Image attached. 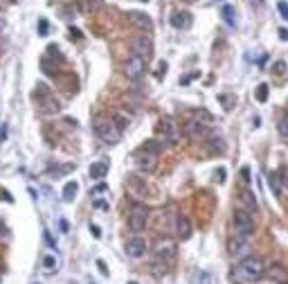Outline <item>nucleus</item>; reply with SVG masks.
Here are the masks:
<instances>
[{
	"label": "nucleus",
	"instance_id": "26",
	"mask_svg": "<svg viewBox=\"0 0 288 284\" xmlns=\"http://www.w3.org/2000/svg\"><path fill=\"white\" fill-rule=\"evenodd\" d=\"M48 57H52V59L63 61V57H61V52H59V48H57V45H50V48H48Z\"/></svg>",
	"mask_w": 288,
	"mask_h": 284
},
{
	"label": "nucleus",
	"instance_id": "31",
	"mask_svg": "<svg viewBox=\"0 0 288 284\" xmlns=\"http://www.w3.org/2000/svg\"><path fill=\"white\" fill-rule=\"evenodd\" d=\"M284 70H286V64H284V61H277V64H275V72L284 74Z\"/></svg>",
	"mask_w": 288,
	"mask_h": 284
},
{
	"label": "nucleus",
	"instance_id": "27",
	"mask_svg": "<svg viewBox=\"0 0 288 284\" xmlns=\"http://www.w3.org/2000/svg\"><path fill=\"white\" fill-rule=\"evenodd\" d=\"M279 136L288 140V118H284L282 122H279Z\"/></svg>",
	"mask_w": 288,
	"mask_h": 284
},
{
	"label": "nucleus",
	"instance_id": "12",
	"mask_svg": "<svg viewBox=\"0 0 288 284\" xmlns=\"http://www.w3.org/2000/svg\"><path fill=\"white\" fill-rule=\"evenodd\" d=\"M128 23L131 25H135L137 30H144V32H149L153 27V23H151V18H149L147 14H142V11H128Z\"/></svg>",
	"mask_w": 288,
	"mask_h": 284
},
{
	"label": "nucleus",
	"instance_id": "4",
	"mask_svg": "<svg viewBox=\"0 0 288 284\" xmlns=\"http://www.w3.org/2000/svg\"><path fill=\"white\" fill-rule=\"evenodd\" d=\"M147 223H149V210H147V206L135 203V206L131 208V212H128V228H131L133 232H142L144 228H147Z\"/></svg>",
	"mask_w": 288,
	"mask_h": 284
},
{
	"label": "nucleus",
	"instance_id": "7",
	"mask_svg": "<svg viewBox=\"0 0 288 284\" xmlns=\"http://www.w3.org/2000/svg\"><path fill=\"white\" fill-rule=\"evenodd\" d=\"M135 165H137V169L140 172H144V174H151V172H156L158 169V156L156 153H147V151H137V156H135Z\"/></svg>",
	"mask_w": 288,
	"mask_h": 284
},
{
	"label": "nucleus",
	"instance_id": "40",
	"mask_svg": "<svg viewBox=\"0 0 288 284\" xmlns=\"http://www.w3.org/2000/svg\"><path fill=\"white\" fill-rule=\"evenodd\" d=\"M97 266H99V269H102V273H104V275H108V269H106V264H104V262H102V260H99V262H97Z\"/></svg>",
	"mask_w": 288,
	"mask_h": 284
},
{
	"label": "nucleus",
	"instance_id": "34",
	"mask_svg": "<svg viewBox=\"0 0 288 284\" xmlns=\"http://www.w3.org/2000/svg\"><path fill=\"white\" fill-rule=\"evenodd\" d=\"M214 176H216V181H219V183H223L225 181V169H216Z\"/></svg>",
	"mask_w": 288,
	"mask_h": 284
},
{
	"label": "nucleus",
	"instance_id": "30",
	"mask_svg": "<svg viewBox=\"0 0 288 284\" xmlns=\"http://www.w3.org/2000/svg\"><path fill=\"white\" fill-rule=\"evenodd\" d=\"M279 11H282V18H286L288 20V5H286V2H279Z\"/></svg>",
	"mask_w": 288,
	"mask_h": 284
},
{
	"label": "nucleus",
	"instance_id": "18",
	"mask_svg": "<svg viewBox=\"0 0 288 284\" xmlns=\"http://www.w3.org/2000/svg\"><path fill=\"white\" fill-rule=\"evenodd\" d=\"M77 192H79V185H77V181H70V183H65V187H63V201H72L74 196H77Z\"/></svg>",
	"mask_w": 288,
	"mask_h": 284
},
{
	"label": "nucleus",
	"instance_id": "8",
	"mask_svg": "<svg viewBox=\"0 0 288 284\" xmlns=\"http://www.w3.org/2000/svg\"><path fill=\"white\" fill-rule=\"evenodd\" d=\"M207 131H210V124H207V122H200V120H191V122L185 124L187 138H189V140H194V142L203 140V138L207 136Z\"/></svg>",
	"mask_w": 288,
	"mask_h": 284
},
{
	"label": "nucleus",
	"instance_id": "29",
	"mask_svg": "<svg viewBox=\"0 0 288 284\" xmlns=\"http://www.w3.org/2000/svg\"><path fill=\"white\" fill-rule=\"evenodd\" d=\"M39 34L41 36H48V20H45V18L39 20Z\"/></svg>",
	"mask_w": 288,
	"mask_h": 284
},
{
	"label": "nucleus",
	"instance_id": "41",
	"mask_svg": "<svg viewBox=\"0 0 288 284\" xmlns=\"http://www.w3.org/2000/svg\"><path fill=\"white\" fill-rule=\"evenodd\" d=\"M261 2H264V0H252V5H257V7L261 5Z\"/></svg>",
	"mask_w": 288,
	"mask_h": 284
},
{
	"label": "nucleus",
	"instance_id": "10",
	"mask_svg": "<svg viewBox=\"0 0 288 284\" xmlns=\"http://www.w3.org/2000/svg\"><path fill=\"white\" fill-rule=\"evenodd\" d=\"M124 250H126L128 257L140 260V257H144V253H147V241L142 239V237H131V239H126V244H124Z\"/></svg>",
	"mask_w": 288,
	"mask_h": 284
},
{
	"label": "nucleus",
	"instance_id": "36",
	"mask_svg": "<svg viewBox=\"0 0 288 284\" xmlns=\"http://www.w3.org/2000/svg\"><path fill=\"white\" fill-rule=\"evenodd\" d=\"M279 39H282V41H288V30H286V27H282V30H279Z\"/></svg>",
	"mask_w": 288,
	"mask_h": 284
},
{
	"label": "nucleus",
	"instance_id": "38",
	"mask_svg": "<svg viewBox=\"0 0 288 284\" xmlns=\"http://www.w3.org/2000/svg\"><path fill=\"white\" fill-rule=\"evenodd\" d=\"M70 36H72V39H81V32L74 30V27H72V30H70Z\"/></svg>",
	"mask_w": 288,
	"mask_h": 284
},
{
	"label": "nucleus",
	"instance_id": "42",
	"mask_svg": "<svg viewBox=\"0 0 288 284\" xmlns=\"http://www.w3.org/2000/svg\"><path fill=\"white\" fill-rule=\"evenodd\" d=\"M128 284H137V282H128Z\"/></svg>",
	"mask_w": 288,
	"mask_h": 284
},
{
	"label": "nucleus",
	"instance_id": "32",
	"mask_svg": "<svg viewBox=\"0 0 288 284\" xmlns=\"http://www.w3.org/2000/svg\"><path fill=\"white\" fill-rule=\"evenodd\" d=\"M90 232H93L95 239H99V237H102V230H99V225H93V223H90Z\"/></svg>",
	"mask_w": 288,
	"mask_h": 284
},
{
	"label": "nucleus",
	"instance_id": "6",
	"mask_svg": "<svg viewBox=\"0 0 288 284\" xmlns=\"http://www.w3.org/2000/svg\"><path fill=\"white\" fill-rule=\"evenodd\" d=\"M153 253H156L158 260L162 262H171V260H176V241L169 239V237H165V239H158L156 248H153Z\"/></svg>",
	"mask_w": 288,
	"mask_h": 284
},
{
	"label": "nucleus",
	"instance_id": "20",
	"mask_svg": "<svg viewBox=\"0 0 288 284\" xmlns=\"http://www.w3.org/2000/svg\"><path fill=\"white\" fill-rule=\"evenodd\" d=\"M241 201L245 203V206L250 208V210H254V208H257V201H254V194L250 190H243L241 192Z\"/></svg>",
	"mask_w": 288,
	"mask_h": 284
},
{
	"label": "nucleus",
	"instance_id": "19",
	"mask_svg": "<svg viewBox=\"0 0 288 284\" xmlns=\"http://www.w3.org/2000/svg\"><path fill=\"white\" fill-rule=\"evenodd\" d=\"M162 149H165V144L162 142H158V140H147L144 144H142V151H147V153H160Z\"/></svg>",
	"mask_w": 288,
	"mask_h": 284
},
{
	"label": "nucleus",
	"instance_id": "9",
	"mask_svg": "<svg viewBox=\"0 0 288 284\" xmlns=\"http://www.w3.org/2000/svg\"><path fill=\"white\" fill-rule=\"evenodd\" d=\"M131 52L135 57H140V59L149 61V57H151V41L147 36H135V39H131Z\"/></svg>",
	"mask_w": 288,
	"mask_h": 284
},
{
	"label": "nucleus",
	"instance_id": "33",
	"mask_svg": "<svg viewBox=\"0 0 288 284\" xmlns=\"http://www.w3.org/2000/svg\"><path fill=\"white\" fill-rule=\"evenodd\" d=\"M165 72H167V64L162 61V64L158 66V72H156V74H158V79H162V74H165Z\"/></svg>",
	"mask_w": 288,
	"mask_h": 284
},
{
	"label": "nucleus",
	"instance_id": "39",
	"mask_svg": "<svg viewBox=\"0 0 288 284\" xmlns=\"http://www.w3.org/2000/svg\"><path fill=\"white\" fill-rule=\"evenodd\" d=\"M43 264L48 266V269H52V266H54V260H52V257H45V260H43Z\"/></svg>",
	"mask_w": 288,
	"mask_h": 284
},
{
	"label": "nucleus",
	"instance_id": "35",
	"mask_svg": "<svg viewBox=\"0 0 288 284\" xmlns=\"http://www.w3.org/2000/svg\"><path fill=\"white\" fill-rule=\"evenodd\" d=\"M241 176H243V181H245V183L250 181V169H248V167H243V169H241Z\"/></svg>",
	"mask_w": 288,
	"mask_h": 284
},
{
	"label": "nucleus",
	"instance_id": "23",
	"mask_svg": "<svg viewBox=\"0 0 288 284\" xmlns=\"http://www.w3.org/2000/svg\"><path fill=\"white\" fill-rule=\"evenodd\" d=\"M50 95V88H48V83H39V86H36V90H34V97H48Z\"/></svg>",
	"mask_w": 288,
	"mask_h": 284
},
{
	"label": "nucleus",
	"instance_id": "28",
	"mask_svg": "<svg viewBox=\"0 0 288 284\" xmlns=\"http://www.w3.org/2000/svg\"><path fill=\"white\" fill-rule=\"evenodd\" d=\"M212 147H214V151H223V138H212Z\"/></svg>",
	"mask_w": 288,
	"mask_h": 284
},
{
	"label": "nucleus",
	"instance_id": "22",
	"mask_svg": "<svg viewBox=\"0 0 288 284\" xmlns=\"http://www.w3.org/2000/svg\"><path fill=\"white\" fill-rule=\"evenodd\" d=\"M268 185H270V190L275 192V196L282 194V187H279V181H277V176H275V174H270V176H268Z\"/></svg>",
	"mask_w": 288,
	"mask_h": 284
},
{
	"label": "nucleus",
	"instance_id": "25",
	"mask_svg": "<svg viewBox=\"0 0 288 284\" xmlns=\"http://www.w3.org/2000/svg\"><path fill=\"white\" fill-rule=\"evenodd\" d=\"M41 66H43V72L45 74H57V70H54V66L50 64L48 57H43V59H41Z\"/></svg>",
	"mask_w": 288,
	"mask_h": 284
},
{
	"label": "nucleus",
	"instance_id": "14",
	"mask_svg": "<svg viewBox=\"0 0 288 284\" xmlns=\"http://www.w3.org/2000/svg\"><path fill=\"white\" fill-rule=\"evenodd\" d=\"M194 18H191L189 11H176V14L171 16V25L176 27V30H189Z\"/></svg>",
	"mask_w": 288,
	"mask_h": 284
},
{
	"label": "nucleus",
	"instance_id": "13",
	"mask_svg": "<svg viewBox=\"0 0 288 284\" xmlns=\"http://www.w3.org/2000/svg\"><path fill=\"white\" fill-rule=\"evenodd\" d=\"M176 235H178V239H182V241L191 239V223L185 214L176 216Z\"/></svg>",
	"mask_w": 288,
	"mask_h": 284
},
{
	"label": "nucleus",
	"instance_id": "17",
	"mask_svg": "<svg viewBox=\"0 0 288 284\" xmlns=\"http://www.w3.org/2000/svg\"><path fill=\"white\" fill-rule=\"evenodd\" d=\"M214 280H212V273L210 271H196L194 275H191V284H212Z\"/></svg>",
	"mask_w": 288,
	"mask_h": 284
},
{
	"label": "nucleus",
	"instance_id": "3",
	"mask_svg": "<svg viewBox=\"0 0 288 284\" xmlns=\"http://www.w3.org/2000/svg\"><path fill=\"white\" fill-rule=\"evenodd\" d=\"M232 223H234V235H241V237H252L254 232V219L252 214H250L248 210H243V208H239V210H234V214H232Z\"/></svg>",
	"mask_w": 288,
	"mask_h": 284
},
{
	"label": "nucleus",
	"instance_id": "1",
	"mask_svg": "<svg viewBox=\"0 0 288 284\" xmlns=\"http://www.w3.org/2000/svg\"><path fill=\"white\" fill-rule=\"evenodd\" d=\"M264 275H266L264 260L257 257V255H245L243 260L236 264L232 278H234L236 284H254V282H259V280L264 278Z\"/></svg>",
	"mask_w": 288,
	"mask_h": 284
},
{
	"label": "nucleus",
	"instance_id": "15",
	"mask_svg": "<svg viewBox=\"0 0 288 284\" xmlns=\"http://www.w3.org/2000/svg\"><path fill=\"white\" fill-rule=\"evenodd\" d=\"M266 275H268L275 284H288V271L284 269L282 264H273L268 271H266Z\"/></svg>",
	"mask_w": 288,
	"mask_h": 284
},
{
	"label": "nucleus",
	"instance_id": "16",
	"mask_svg": "<svg viewBox=\"0 0 288 284\" xmlns=\"http://www.w3.org/2000/svg\"><path fill=\"white\" fill-rule=\"evenodd\" d=\"M106 174H108V162L106 160H99V162H93V165H90V178L99 181V178H104Z\"/></svg>",
	"mask_w": 288,
	"mask_h": 284
},
{
	"label": "nucleus",
	"instance_id": "37",
	"mask_svg": "<svg viewBox=\"0 0 288 284\" xmlns=\"http://www.w3.org/2000/svg\"><path fill=\"white\" fill-rule=\"evenodd\" d=\"M0 199H5V201H14V199H11V196H9V192H5V190H2V192H0Z\"/></svg>",
	"mask_w": 288,
	"mask_h": 284
},
{
	"label": "nucleus",
	"instance_id": "11",
	"mask_svg": "<svg viewBox=\"0 0 288 284\" xmlns=\"http://www.w3.org/2000/svg\"><path fill=\"white\" fill-rule=\"evenodd\" d=\"M61 111V102L54 95H48V97L39 99V113L41 115H57Z\"/></svg>",
	"mask_w": 288,
	"mask_h": 284
},
{
	"label": "nucleus",
	"instance_id": "21",
	"mask_svg": "<svg viewBox=\"0 0 288 284\" xmlns=\"http://www.w3.org/2000/svg\"><path fill=\"white\" fill-rule=\"evenodd\" d=\"M223 18H225V23H228V25H232V27H234V25H236L234 9H232V7H230V5H225V7H223Z\"/></svg>",
	"mask_w": 288,
	"mask_h": 284
},
{
	"label": "nucleus",
	"instance_id": "24",
	"mask_svg": "<svg viewBox=\"0 0 288 284\" xmlns=\"http://www.w3.org/2000/svg\"><path fill=\"white\" fill-rule=\"evenodd\" d=\"M257 99L259 102H266V99H268V83H261L257 88Z\"/></svg>",
	"mask_w": 288,
	"mask_h": 284
},
{
	"label": "nucleus",
	"instance_id": "2",
	"mask_svg": "<svg viewBox=\"0 0 288 284\" xmlns=\"http://www.w3.org/2000/svg\"><path fill=\"white\" fill-rule=\"evenodd\" d=\"M95 133L106 144H117L122 140V129L113 122V118H95Z\"/></svg>",
	"mask_w": 288,
	"mask_h": 284
},
{
	"label": "nucleus",
	"instance_id": "5",
	"mask_svg": "<svg viewBox=\"0 0 288 284\" xmlns=\"http://www.w3.org/2000/svg\"><path fill=\"white\" fill-rule=\"evenodd\" d=\"M144 72H147V61L140 59V57H135V54H131L128 61L124 64V74H126L131 81H137V79H142Z\"/></svg>",
	"mask_w": 288,
	"mask_h": 284
}]
</instances>
